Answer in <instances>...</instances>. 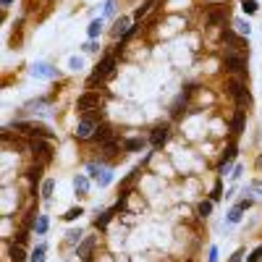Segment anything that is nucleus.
<instances>
[{
	"mask_svg": "<svg viewBox=\"0 0 262 262\" xmlns=\"http://www.w3.org/2000/svg\"><path fill=\"white\" fill-rule=\"evenodd\" d=\"M42 170H45V165H39V163H34V165H29V168H27L29 189H32V194H34V196H37V184L42 181Z\"/></svg>",
	"mask_w": 262,
	"mask_h": 262,
	"instance_id": "obj_14",
	"label": "nucleus"
},
{
	"mask_svg": "<svg viewBox=\"0 0 262 262\" xmlns=\"http://www.w3.org/2000/svg\"><path fill=\"white\" fill-rule=\"evenodd\" d=\"M100 123H102V107H100V111H92V113H81V118H79V123H76V128H74V137H76L79 142L92 139Z\"/></svg>",
	"mask_w": 262,
	"mask_h": 262,
	"instance_id": "obj_2",
	"label": "nucleus"
},
{
	"mask_svg": "<svg viewBox=\"0 0 262 262\" xmlns=\"http://www.w3.org/2000/svg\"><path fill=\"white\" fill-rule=\"evenodd\" d=\"M95 181H97V186H100V189H105V186H111V181H113V170L102 165V168H100V173H97V179H95Z\"/></svg>",
	"mask_w": 262,
	"mask_h": 262,
	"instance_id": "obj_23",
	"label": "nucleus"
},
{
	"mask_svg": "<svg viewBox=\"0 0 262 262\" xmlns=\"http://www.w3.org/2000/svg\"><path fill=\"white\" fill-rule=\"evenodd\" d=\"M95 244H97V236H86L84 242L76 247V257H79V259H90V257H92Z\"/></svg>",
	"mask_w": 262,
	"mask_h": 262,
	"instance_id": "obj_16",
	"label": "nucleus"
},
{
	"mask_svg": "<svg viewBox=\"0 0 262 262\" xmlns=\"http://www.w3.org/2000/svg\"><path fill=\"white\" fill-rule=\"evenodd\" d=\"M228 18V6H215L205 13V27H226Z\"/></svg>",
	"mask_w": 262,
	"mask_h": 262,
	"instance_id": "obj_9",
	"label": "nucleus"
},
{
	"mask_svg": "<svg viewBox=\"0 0 262 262\" xmlns=\"http://www.w3.org/2000/svg\"><path fill=\"white\" fill-rule=\"evenodd\" d=\"M0 3H3V8H8V6L13 3V0H0Z\"/></svg>",
	"mask_w": 262,
	"mask_h": 262,
	"instance_id": "obj_45",
	"label": "nucleus"
},
{
	"mask_svg": "<svg viewBox=\"0 0 262 262\" xmlns=\"http://www.w3.org/2000/svg\"><path fill=\"white\" fill-rule=\"evenodd\" d=\"M247 58L249 53L242 50H223V66L231 76H244L247 79Z\"/></svg>",
	"mask_w": 262,
	"mask_h": 262,
	"instance_id": "obj_4",
	"label": "nucleus"
},
{
	"mask_svg": "<svg viewBox=\"0 0 262 262\" xmlns=\"http://www.w3.org/2000/svg\"><path fill=\"white\" fill-rule=\"evenodd\" d=\"M81 228H76V231H69V238H66V244H71V247H79L81 244Z\"/></svg>",
	"mask_w": 262,
	"mask_h": 262,
	"instance_id": "obj_34",
	"label": "nucleus"
},
{
	"mask_svg": "<svg viewBox=\"0 0 262 262\" xmlns=\"http://www.w3.org/2000/svg\"><path fill=\"white\" fill-rule=\"evenodd\" d=\"M11 262H29V257H27V252H24V247L21 244H11Z\"/></svg>",
	"mask_w": 262,
	"mask_h": 262,
	"instance_id": "obj_24",
	"label": "nucleus"
},
{
	"mask_svg": "<svg viewBox=\"0 0 262 262\" xmlns=\"http://www.w3.org/2000/svg\"><path fill=\"white\" fill-rule=\"evenodd\" d=\"M221 39H223L226 50H242V53H249V50L244 48V37L238 34L236 29H231V27H223V29H221Z\"/></svg>",
	"mask_w": 262,
	"mask_h": 262,
	"instance_id": "obj_8",
	"label": "nucleus"
},
{
	"mask_svg": "<svg viewBox=\"0 0 262 262\" xmlns=\"http://www.w3.org/2000/svg\"><path fill=\"white\" fill-rule=\"evenodd\" d=\"M13 242H16V244H21V247H24V244L29 242V228H27V226H21V228L16 231V236H13Z\"/></svg>",
	"mask_w": 262,
	"mask_h": 262,
	"instance_id": "obj_33",
	"label": "nucleus"
},
{
	"mask_svg": "<svg viewBox=\"0 0 262 262\" xmlns=\"http://www.w3.org/2000/svg\"><path fill=\"white\" fill-rule=\"evenodd\" d=\"M210 200H212V202L223 200V181H221V179L215 181V186H212V194H210Z\"/></svg>",
	"mask_w": 262,
	"mask_h": 262,
	"instance_id": "obj_36",
	"label": "nucleus"
},
{
	"mask_svg": "<svg viewBox=\"0 0 262 262\" xmlns=\"http://www.w3.org/2000/svg\"><path fill=\"white\" fill-rule=\"evenodd\" d=\"M226 92L236 102V107H244V111H247V107H252V95L247 90L244 76H228L226 79Z\"/></svg>",
	"mask_w": 262,
	"mask_h": 262,
	"instance_id": "obj_1",
	"label": "nucleus"
},
{
	"mask_svg": "<svg viewBox=\"0 0 262 262\" xmlns=\"http://www.w3.org/2000/svg\"><path fill=\"white\" fill-rule=\"evenodd\" d=\"M247 262H262V244L252 249V254L247 257Z\"/></svg>",
	"mask_w": 262,
	"mask_h": 262,
	"instance_id": "obj_38",
	"label": "nucleus"
},
{
	"mask_svg": "<svg viewBox=\"0 0 262 262\" xmlns=\"http://www.w3.org/2000/svg\"><path fill=\"white\" fill-rule=\"evenodd\" d=\"M48 228H50V217L39 212L37 223H34V233H37V236H45V233H48Z\"/></svg>",
	"mask_w": 262,
	"mask_h": 262,
	"instance_id": "obj_25",
	"label": "nucleus"
},
{
	"mask_svg": "<svg viewBox=\"0 0 262 262\" xmlns=\"http://www.w3.org/2000/svg\"><path fill=\"white\" fill-rule=\"evenodd\" d=\"M244 121H247V111H244V107H236V113L231 118V134L233 137H238L244 131Z\"/></svg>",
	"mask_w": 262,
	"mask_h": 262,
	"instance_id": "obj_17",
	"label": "nucleus"
},
{
	"mask_svg": "<svg viewBox=\"0 0 262 262\" xmlns=\"http://www.w3.org/2000/svg\"><path fill=\"white\" fill-rule=\"evenodd\" d=\"M236 152H238V147H236V142H231L228 147H226V152H223V158H221V163H217V173H228V168H231V163L236 160Z\"/></svg>",
	"mask_w": 262,
	"mask_h": 262,
	"instance_id": "obj_11",
	"label": "nucleus"
},
{
	"mask_svg": "<svg viewBox=\"0 0 262 262\" xmlns=\"http://www.w3.org/2000/svg\"><path fill=\"white\" fill-rule=\"evenodd\" d=\"M81 50H84V53H95V50H97L95 39H90V42H86V45H81Z\"/></svg>",
	"mask_w": 262,
	"mask_h": 262,
	"instance_id": "obj_41",
	"label": "nucleus"
},
{
	"mask_svg": "<svg viewBox=\"0 0 262 262\" xmlns=\"http://www.w3.org/2000/svg\"><path fill=\"white\" fill-rule=\"evenodd\" d=\"M100 107H102V95L95 92V90L79 95V100H76V111L79 113H92V111H100Z\"/></svg>",
	"mask_w": 262,
	"mask_h": 262,
	"instance_id": "obj_7",
	"label": "nucleus"
},
{
	"mask_svg": "<svg viewBox=\"0 0 262 262\" xmlns=\"http://www.w3.org/2000/svg\"><path fill=\"white\" fill-rule=\"evenodd\" d=\"M139 176H142V168H134V170H131V173H128V176L123 179V184H121V189H128V191H131V186H134V184H137V179H139Z\"/></svg>",
	"mask_w": 262,
	"mask_h": 262,
	"instance_id": "obj_30",
	"label": "nucleus"
},
{
	"mask_svg": "<svg viewBox=\"0 0 262 262\" xmlns=\"http://www.w3.org/2000/svg\"><path fill=\"white\" fill-rule=\"evenodd\" d=\"M123 149V142H118L116 137L111 139V142H105V144H100V155L105 158V160H113V158H118V152Z\"/></svg>",
	"mask_w": 262,
	"mask_h": 262,
	"instance_id": "obj_13",
	"label": "nucleus"
},
{
	"mask_svg": "<svg viewBox=\"0 0 262 262\" xmlns=\"http://www.w3.org/2000/svg\"><path fill=\"white\" fill-rule=\"evenodd\" d=\"M242 257H244V249H236V252L231 254V259H228V262H242Z\"/></svg>",
	"mask_w": 262,
	"mask_h": 262,
	"instance_id": "obj_43",
	"label": "nucleus"
},
{
	"mask_svg": "<svg viewBox=\"0 0 262 262\" xmlns=\"http://www.w3.org/2000/svg\"><path fill=\"white\" fill-rule=\"evenodd\" d=\"M50 142L53 139H32L29 142V152H32L34 163H39V165L53 163V144Z\"/></svg>",
	"mask_w": 262,
	"mask_h": 262,
	"instance_id": "obj_6",
	"label": "nucleus"
},
{
	"mask_svg": "<svg viewBox=\"0 0 262 262\" xmlns=\"http://www.w3.org/2000/svg\"><path fill=\"white\" fill-rule=\"evenodd\" d=\"M155 3H158V0H144V3L134 11V21H137V24H142V18H144L152 8H155Z\"/></svg>",
	"mask_w": 262,
	"mask_h": 262,
	"instance_id": "obj_21",
	"label": "nucleus"
},
{
	"mask_svg": "<svg viewBox=\"0 0 262 262\" xmlns=\"http://www.w3.org/2000/svg\"><path fill=\"white\" fill-rule=\"evenodd\" d=\"M113 71H116V53H107V55L97 63V69L90 74V79H86V86H95V84L105 81L107 76H113Z\"/></svg>",
	"mask_w": 262,
	"mask_h": 262,
	"instance_id": "obj_5",
	"label": "nucleus"
},
{
	"mask_svg": "<svg viewBox=\"0 0 262 262\" xmlns=\"http://www.w3.org/2000/svg\"><path fill=\"white\" fill-rule=\"evenodd\" d=\"M86 191H90V179H86V176H76L74 179V194L76 196H86Z\"/></svg>",
	"mask_w": 262,
	"mask_h": 262,
	"instance_id": "obj_22",
	"label": "nucleus"
},
{
	"mask_svg": "<svg viewBox=\"0 0 262 262\" xmlns=\"http://www.w3.org/2000/svg\"><path fill=\"white\" fill-rule=\"evenodd\" d=\"M144 144H147L144 137H128V139H123V152H139V149H144Z\"/></svg>",
	"mask_w": 262,
	"mask_h": 262,
	"instance_id": "obj_20",
	"label": "nucleus"
},
{
	"mask_svg": "<svg viewBox=\"0 0 262 262\" xmlns=\"http://www.w3.org/2000/svg\"><path fill=\"white\" fill-rule=\"evenodd\" d=\"M81 215H84V210H81V207H71L69 212L63 215V221H69V223H71V221H76V217H81Z\"/></svg>",
	"mask_w": 262,
	"mask_h": 262,
	"instance_id": "obj_37",
	"label": "nucleus"
},
{
	"mask_svg": "<svg viewBox=\"0 0 262 262\" xmlns=\"http://www.w3.org/2000/svg\"><path fill=\"white\" fill-rule=\"evenodd\" d=\"M212 200H202L200 205H196V215H200V217H205V221H207V217L212 215Z\"/></svg>",
	"mask_w": 262,
	"mask_h": 262,
	"instance_id": "obj_28",
	"label": "nucleus"
},
{
	"mask_svg": "<svg viewBox=\"0 0 262 262\" xmlns=\"http://www.w3.org/2000/svg\"><path fill=\"white\" fill-rule=\"evenodd\" d=\"M86 34H90V39H97L102 34V18H92L90 27H86Z\"/></svg>",
	"mask_w": 262,
	"mask_h": 262,
	"instance_id": "obj_26",
	"label": "nucleus"
},
{
	"mask_svg": "<svg viewBox=\"0 0 262 262\" xmlns=\"http://www.w3.org/2000/svg\"><path fill=\"white\" fill-rule=\"evenodd\" d=\"M242 217H244V207H242V202H238V205H233V207H231V212H228V223L233 226V223L242 221Z\"/></svg>",
	"mask_w": 262,
	"mask_h": 262,
	"instance_id": "obj_31",
	"label": "nucleus"
},
{
	"mask_svg": "<svg viewBox=\"0 0 262 262\" xmlns=\"http://www.w3.org/2000/svg\"><path fill=\"white\" fill-rule=\"evenodd\" d=\"M29 74H32L34 79H55V76H58V69H53L50 63H34Z\"/></svg>",
	"mask_w": 262,
	"mask_h": 262,
	"instance_id": "obj_12",
	"label": "nucleus"
},
{
	"mask_svg": "<svg viewBox=\"0 0 262 262\" xmlns=\"http://www.w3.org/2000/svg\"><path fill=\"white\" fill-rule=\"evenodd\" d=\"M168 139H170V123H168V121H165V123H158L155 128L149 131V144L155 147V149H160Z\"/></svg>",
	"mask_w": 262,
	"mask_h": 262,
	"instance_id": "obj_10",
	"label": "nucleus"
},
{
	"mask_svg": "<svg viewBox=\"0 0 262 262\" xmlns=\"http://www.w3.org/2000/svg\"><path fill=\"white\" fill-rule=\"evenodd\" d=\"M6 128H16L18 134H27L32 139H55V134L45 126V123H37V121H13Z\"/></svg>",
	"mask_w": 262,
	"mask_h": 262,
	"instance_id": "obj_3",
	"label": "nucleus"
},
{
	"mask_svg": "<svg viewBox=\"0 0 262 262\" xmlns=\"http://www.w3.org/2000/svg\"><path fill=\"white\" fill-rule=\"evenodd\" d=\"M128 29H131V18H128V16H121V18H116L111 34H113L116 39H123V37L128 34Z\"/></svg>",
	"mask_w": 262,
	"mask_h": 262,
	"instance_id": "obj_18",
	"label": "nucleus"
},
{
	"mask_svg": "<svg viewBox=\"0 0 262 262\" xmlns=\"http://www.w3.org/2000/svg\"><path fill=\"white\" fill-rule=\"evenodd\" d=\"M233 29L242 34V37H249L252 34V27H249V21H244V18H233Z\"/></svg>",
	"mask_w": 262,
	"mask_h": 262,
	"instance_id": "obj_29",
	"label": "nucleus"
},
{
	"mask_svg": "<svg viewBox=\"0 0 262 262\" xmlns=\"http://www.w3.org/2000/svg\"><path fill=\"white\" fill-rule=\"evenodd\" d=\"M81 66H84V60H81L79 55H74V58L69 60V69H71V71H79V69H81Z\"/></svg>",
	"mask_w": 262,
	"mask_h": 262,
	"instance_id": "obj_39",
	"label": "nucleus"
},
{
	"mask_svg": "<svg viewBox=\"0 0 262 262\" xmlns=\"http://www.w3.org/2000/svg\"><path fill=\"white\" fill-rule=\"evenodd\" d=\"M113 215H116V207L97 212V217H95V228H97V231H105V228H107V223L113 221Z\"/></svg>",
	"mask_w": 262,
	"mask_h": 262,
	"instance_id": "obj_19",
	"label": "nucleus"
},
{
	"mask_svg": "<svg viewBox=\"0 0 262 262\" xmlns=\"http://www.w3.org/2000/svg\"><path fill=\"white\" fill-rule=\"evenodd\" d=\"M207 262H217V247H210V252H207Z\"/></svg>",
	"mask_w": 262,
	"mask_h": 262,
	"instance_id": "obj_42",
	"label": "nucleus"
},
{
	"mask_svg": "<svg viewBox=\"0 0 262 262\" xmlns=\"http://www.w3.org/2000/svg\"><path fill=\"white\" fill-rule=\"evenodd\" d=\"M45 254H48V244H37L29 254V262H45Z\"/></svg>",
	"mask_w": 262,
	"mask_h": 262,
	"instance_id": "obj_27",
	"label": "nucleus"
},
{
	"mask_svg": "<svg viewBox=\"0 0 262 262\" xmlns=\"http://www.w3.org/2000/svg\"><path fill=\"white\" fill-rule=\"evenodd\" d=\"M242 8H244L247 16H254L257 8H259V3H257V0H242Z\"/></svg>",
	"mask_w": 262,
	"mask_h": 262,
	"instance_id": "obj_35",
	"label": "nucleus"
},
{
	"mask_svg": "<svg viewBox=\"0 0 262 262\" xmlns=\"http://www.w3.org/2000/svg\"><path fill=\"white\" fill-rule=\"evenodd\" d=\"M53 189H55V181H53V179H45V181H42V189H39V191H42L39 196H42V200L48 202L50 196H53Z\"/></svg>",
	"mask_w": 262,
	"mask_h": 262,
	"instance_id": "obj_32",
	"label": "nucleus"
},
{
	"mask_svg": "<svg viewBox=\"0 0 262 262\" xmlns=\"http://www.w3.org/2000/svg\"><path fill=\"white\" fill-rule=\"evenodd\" d=\"M238 176H242V165H236L233 173H231V179H238Z\"/></svg>",
	"mask_w": 262,
	"mask_h": 262,
	"instance_id": "obj_44",
	"label": "nucleus"
},
{
	"mask_svg": "<svg viewBox=\"0 0 262 262\" xmlns=\"http://www.w3.org/2000/svg\"><path fill=\"white\" fill-rule=\"evenodd\" d=\"M113 137H116L113 126H111V123H100V126H97V131H95V137H92V142H97V144H105V142H111Z\"/></svg>",
	"mask_w": 262,
	"mask_h": 262,
	"instance_id": "obj_15",
	"label": "nucleus"
},
{
	"mask_svg": "<svg viewBox=\"0 0 262 262\" xmlns=\"http://www.w3.org/2000/svg\"><path fill=\"white\" fill-rule=\"evenodd\" d=\"M116 13V0H107L105 3V11H102V16H113Z\"/></svg>",
	"mask_w": 262,
	"mask_h": 262,
	"instance_id": "obj_40",
	"label": "nucleus"
},
{
	"mask_svg": "<svg viewBox=\"0 0 262 262\" xmlns=\"http://www.w3.org/2000/svg\"><path fill=\"white\" fill-rule=\"evenodd\" d=\"M215 3H226V0H215Z\"/></svg>",
	"mask_w": 262,
	"mask_h": 262,
	"instance_id": "obj_46",
	"label": "nucleus"
}]
</instances>
